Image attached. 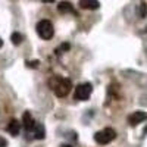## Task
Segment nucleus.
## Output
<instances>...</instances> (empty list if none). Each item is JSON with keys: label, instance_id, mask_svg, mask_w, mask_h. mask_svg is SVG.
Masks as SVG:
<instances>
[{"label": "nucleus", "instance_id": "obj_8", "mask_svg": "<svg viewBox=\"0 0 147 147\" xmlns=\"http://www.w3.org/2000/svg\"><path fill=\"white\" fill-rule=\"evenodd\" d=\"M57 10L60 12V13H74V6L71 2H68V0H63V2H60L59 6H57Z\"/></svg>", "mask_w": 147, "mask_h": 147}, {"label": "nucleus", "instance_id": "obj_4", "mask_svg": "<svg viewBox=\"0 0 147 147\" xmlns=\"http://www.w3.org/2000/svg\"><path fill=\"white\" fill-rule=\"evenodd\" d=\"M91 93H93V85L90 82H84V84H80L75 88L74 97H75V100H87L91 96Z\"/></svg>", "mask_w": 147, "mask_h": 147}, {"label": "nucleus", "instance_id": "obj_1", "mask_svg": "<svg viewBox=\"0 0 147 147\" xmlns=\"http://www.w3.org/2000/svg\"><path fill=\"white\" fill-rule=\"evenodd\" d=\"M49 85H50V88L53 90V93H55L57 97H66V96L71 93V88H72L71 80L62 78L60 75L52 77L50 80H49Z\"/></svg>", "mask_w": 147, "mask_h": 147}, {"label": "nucleus", "instance_id": "obj_16", "mask_svg": "<svg viewBox=\"0 0 147 147\" xmlns=\"http://www.w3.org/2000/svg\"><path fill=\"white\" fill-rule=\"evenodd\" d=\"M62 49H63V50H68V49H69V44H63Z\"/></svg>", "mask_w": 147, "mask_h": 147}, {"label": "nucleus", "instance_id": "obj_3", "mask_svg": "<svg viewBox=\"0 0 147 147\" xmlns=\"http://www.w3.org/2000/svg\"><path fill=\"white\" fill-rule=\"evenodd\" d=\"M115 137H116V131L113 128H105L94 134V141L99 144H109L112 140H115Z\"/></svg>", "mask_w": 147, "mask_h": 147}, {"label": "nucleus", "instance_id": "obj_15", "mask_svg": "<svg viewBox=\"0 0 147 147\" xmlns=\"http://www.w3.org/2000/svg\"><path fill=\"white\" fill-rule=\"evenodd\" d=\"M41 2H43V3H53L55 0H41Z\"/></svg>", "mask_w": 147, "mask_h": 147}, {"label": "nucleus", "instance_id": "obj_9", "mask_svg": "<svg viewBox=\"0 0 147 147\" xmlns=\"http://www.w3.org/2000/svg\"><path fill=\"white\" fill-rule=\"evenodd\" d=\"M7 131L12 134V136H18V132H19V124H18V121H16V119H12V121L9 122Z\"/></svg>", "mask_w": 147, "mask_h": 147}, {"label": "nucleus", "instance_id": "obj_18", "mask_svg": "<svg viewBox=\"0 0 147 147\" xmlns=\"http://www.w3.org/2000/svg\"><path fill=\"white\" fill-rule=\"evenodd\" d=\"M2 46H3V40H2V38H0V47H2Z\"/></svg>", "mask_w": 147, "mask_h": 147}, {"label": "nucleus", "instance_id": "obj_14", "mask_svg": "<svg viewBox=\"0 0 147 147\" xmlns=\"http://www.w3.org/2000/svg\"><path fill=\"white\" fill-rule=\"evenodd\" d=\"M6 140H3V138H0V147H6Z\"/></svg>", "mask_w": 147, "mask_h": 147}, {"label": "nucleus", "instance_id": "obj_7", "mask_svg": "<svg viewBox=\"0 0 147 147\" xmlns=\"http://www.w3.org/2000/svg\"><path fill=\"white\" fill-rule=\"evenodd\" d=\"M22 124H24V128H25L27 131H30V129H32L34 127H35V122H34V118L31 116V113L27 112L24 113V116H22Z\"/></svg>", "mask_w": 147, "mask_h": 147}, {"label": "nucleus", "instance_id": "obj_6", "mask_svg": "<svg viewBox=\"0 0 147 147\" xmlns=\"http://www.w3.org/2000/svg\"><path fill=\"white\" fill-rule=\"evenodd\" d=\"M80 6L85 10H96L100 7L99 0H80Z\"/></svg>", "mask_w": 147, "mask_h": 147}, {"label": "nucleus", "instance_id": "obj_12", "mask_svg": "<svg viewBox=\"0 0 147 147\" xmlns=\"http://www.w3.org/2000/svg\"><path fill=\"white\" fill-rule=\"evenodd\" d=\"M140 16L141 18H146L147 16V3L146 2H143L140 5Z\"/></svg>", "mask_w": 147, "mask_h": 147}, {"label": "nucleus", "instance_id": "obj_13", "mask_svg": "<svg viewBox=\"0 0 147 147\" xmlns=\"http://www.w3.org/2000/svg\"><path fill=\"white\" fill-rule=\"evenodd\" d=\"M27 66L28 68H37V66H38V60H32V62H30V60H28Z\"/></svg>", "mask_w": 147, "mask_h": 147}, {"label": "nucleus", "instance_id": "obj_5", "mask_svg": "<svg viewBox=\"0 0 147 147\" xmlns=\"http://www.w3.org/2000/svg\"><path fill=\"white\" fill-rule=\"evenodd\" d=\"M146 119H147V113L143 112V110H136L134 113H131L128 116V122H129V125H132V127L141 124V122H144Z\"/></svg>", "mask_w": 147, "mask_h": 147}, {"label": "nucleus", "instance_id": "obj_10", "mask_svg": "<svg viewBox=\"0 0 147 147\" xmlns=\"http://www.w3.org/2000/svg\"><path fill=\"white\" fill-rule=\"evenodd\" d=\"M34 128H35V138H37V140H43V138L46 137V129H44V127H43L41 124H37Z\"/></svg>", "mask_w": 147, "mask_h": 147}, {"label": "nucleus", "instance_id": "obj_19", "mask_svg": "<svg viewBox=\"0 0 147 147\" xmlns=\"http://www.w3.org/2000/svg\"><path fill=\"white\" fill-rule=\"evenodd\" d=\"M146 32H147V28H146Z\"/></svg>", "mask_w": 147, "mask_h": 147}, {"label": "nucleus", "instance_id": "obj_17", "mask_svg": "<svg viewBox=\"0 0 147 147\" xmlns=\"http://www.w3.org/2000/svg\"><path fill=\"white\" fill-rule=\"evenodd\" d=\"M60 147H72V146H69V144H63V146H60Z\"/></svg>", "mask_w": 147, "mask_h": 147}, {"label": "nucleus", "instance_id": "obj_11", "mask_svg": "<svg viewBox=\"0 0 147 147\" xmlns=\"http://www.w3.org/2000/svg\"><path fill=\"white\" fill-rule=\"evenodd\" d=\"M10 40H12V43H13L15 46H19L22 43V35L18 34V32H13V34L10 35Z\"/></svg>", "mask_w": 147, "mask_h": 147}, {"label": "nucleus", "instance_id": "obj_2", "mask_svg": "<svg viewBox=\"0 0 147 147\" xmlns=\"http://www.w3.org/2000/svg\"><path fill=\"white\" fill-rule=\"evenodd\" d=\"M35 30H37V34H38L43 40H50L55 35V30H53L52 22L47 21V19H41L38 24H37Z\"/></svg>", "mask_w": 147, "mask_h": 147}]
</instances>
